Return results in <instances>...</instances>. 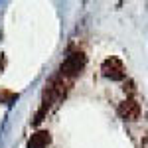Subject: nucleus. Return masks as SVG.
<instances>
[{
	"label": "nucleus",
	"instance_id": "obj_1",
	"mask_svg": "<svg viewBox=\"0 0 148 148\" xmlns=\"http://www.w3.org/2000/svg\"><path fill=\"white\" fill-rule=\"evenodd\" d=\"M85 63H87V57L83 51H73V53H69L65 57V61L61 63V67H59V73L63 75V77H77L83 67H85Z\"/></svg>",
	"mask_w": 148,
	"mask_h": 148
},
{
	"label": "nucleus",
	"instance_id": "obj_2",
	"mask_svg": "<svg viewBox=\"0 0 148 148\" xmlns=\"http://www.w3.org/2000/svg\"><path fill=\"white\" fill-rule=\"evenodd\" d=\"M101 71H103V75H105L107 79H111V81L125 79V65H123V61L116 59V57L105 59L103 65H101Z\"/></svg>",
	"mask_w": 148,
	"mask_h": 148
},
{
	"label": "nucleus",
	"instance_id": "obj_3",
	"mask_svg": "<svg viewBox=\"0 0 148 148\" xmlns=\"http://www.w3.org/2000/svg\"><path fill=\"white\" fill-rule=\"evenodd\" d=\"M116 111L121 114V119H125V121H136L138 116H140V105L134 99H125L119 105Z\"/></svg>",
	"mask_w": 148,
	"mask_h": 148
},
{
	"label": "nucleus",
	"instance_id": "obj_4",
	"mask_svg": "<svg viewBox=\"0 0 148 148\" xmlns=\"http://www.w3.org/2000/svg\"><path fill=\"white\" fill-rule=\"evenodd\" d=\"M49 140H51V136H49L47 130H38V132H34V134L30 136L28 148H46L47 144H49Z\"/></svg>",
	"mask_w": 148,
	"mask_h": 148
},
{
	"label": "nucleus",
	"instance_id": "obj_5",
	"mask_svg": "<svg viewBox=\"0 0 148 148\" xmlns=\"http://www.w3.org/2000/svg\"><path fill=\"white\" fill-rule=\"evenodd\" d=\"M47 107H49V103H44V105H42V109H40V111L36 113V116L32 119V125H40V123L44 121V114H46Z\"/></svg>",
	"mask_w": 148,
	"mask_h": 148
},
{
	"label": "nucleus",
	"instance_id": "obj_6",
	"mask_svg": "<svg viewBox=\"0 0 148 148\" xmlns=\"http://www.w3.org/2000/svg\"><path fill=\"white\" fill-rule=\"evenodd\" d=\"M18 99V95H14L10 91H0V103H6V105H10Z\"/></svg>",
	"mask_w": 148,
	"mask_h": 148
},
{
	"label": "nucleus",
	"instance_id": "obj_7",
	"mask_svg": "<svg viewBox=\"0 0 148 148\" xmlns=\"http://www.w3.org/2000/svg\"><path fill=\"white\" fill-rule=\"evenodd\" d=\"M142 148H148V136L144 138V140H142Z\"/></svg>",
	"mask_w": 148,
	"mask_h": 148
},
{
	"label": "nucleus",
	"instance_id": "obj_8",
	"mask_svg": "<svg viewBox=\"0 0 148 148\" xmlns=\"http://www.w3.org/2000/svg\"><path fill=\"white\" fill-rule=\"evenodd\" d=\"M2 69H4V59L0 61V73H2Z\"/></svg>",
	"mask_w": 148,
	"mask_h": 148
}]
</instances>
